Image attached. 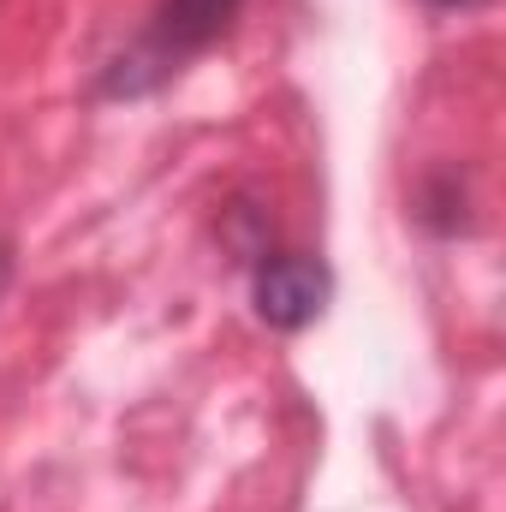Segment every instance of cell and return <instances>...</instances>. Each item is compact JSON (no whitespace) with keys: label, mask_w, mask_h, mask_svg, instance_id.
<instances>
[{"label":"cell","mask_w":506,"mask_h":512,"mask_svg":"<svg viewBox=\"0 0 506 512\" xmlns=\"http://www.w3.org/2000/svg\"><path fill=\"white\" fill-rule=\"evenodd\" d=\"M245 12V0H155L149 12V30L131 54V66L108 84V90H149L161 84L167 72H179L185 60H197L203 48H215L233 18Z\"/></svg>","instance_id":"6da1fadb"},{"label":"cell","mask_w":506,"mask_h":512,"mask_svg":"<svg viewBox=\"0 0 506 512\" xmlns=\"http://www.w3.org/2000/svg\"><path fill=\"white\" fill-rule=\"evenodd\" d=\"M251 298H256V316L268 328L298 334L328 304V268L298 251H274V256L262 251V262H256V274H251Z\"/></svg>","instance_id":"7a4b0ae2"},{"label":"cell","mask_w":506,"mask_h":512,"mask_svg":"<svg viewBox=\"0 0 506 512\" xmlns=\"http://www.w3.org/2000/svg\"><path fill=\"white\" fill-rule=\"evenodd\" d=\"M423 6H435V12H477V6H489V0H423Z\"/></svg>","instance_id":"3957f363"},{"label":"cell","mask_w":506,"mask_h":512,"mask_svg":"<svg viewBox=\"0 0 506 512\" xmlns=\"http://www.w3.org/2000/svg\"><path fill=\"white\" fill-rule=\"evenodd\" d=\"M0 286H6V251H0Z\"/></svg>","instance_id":"277c9868"}]
</instances>
